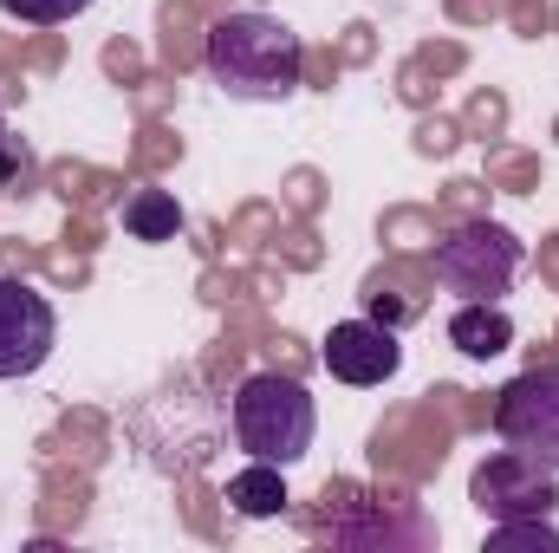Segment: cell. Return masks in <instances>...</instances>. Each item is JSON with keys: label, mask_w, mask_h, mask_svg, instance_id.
Instances as JSON below:
<instances>
[{"label": "cell", "mask_w": 559, "mask_h": 553, "mask_svg": "<svg viewBox=\"0 0 559 553\" xmlns=\"http://www.w3.org/2000/svg\"><path fill=\"white\" fill-rule=\"evenodd\" d=\"M202 66L235 105H286L306 79V46L274 13H222L209 26Z\"/></svg>", "instance_id": "cell-1"}, {"label": "cell", "mask_w": 559, "mask_h": 553, "mask_svg": "<svg viewBox=\"0 0 559 553\" xmlns=\"http://www.w3.org/2000/svg\"><path fill=\"white\" fill-rule=\"evenodd\" d=\"M312 436H319V404L306 398L299 378H280V372L241 378V391H235V443L254 462L293 469V462L312 456Z\"/></svg>", "instance_id": "cell-2"}, {"label": "cell", "mask_w": 559, "mask_h": 553, "mask_svg": "<svg viewBox=\"0 0 559 553\" xmlns=\"http://www.w3.org/2000/svg\"><path fill=\"white\" fill-rule=\"evenodd\" d=\"M429 268H436V286L455 293V299H501L527 268V248L501 222H462L455 235L436 242Z\"/></svg>", "instance_id": "cell-3"}, {"label": "cell", "mask_w": 559, "mask_h": 553, "mask_svg": "<svg viewBox=\"0 0 559 553\" xmlns=\"http://www.w3.org/2000/svg\"><path fill=\"white\" fill-rule=\"evenodd\" d=\"M495 436L501 449L540 462L559 475V365H534L495 398Z\"/></svg>", "instance_id": "cell-4"}, {"label": "cell", "mask_w": 559, "mask_h": 553, "mask_svg": "<svg viewBox=\"0 0 559 553\" xmlns=\"http://www.w3.org/2000/svg\"><path fill=\"white\" fill-rule=\"evenodd\" d=\"M59 345V313L33 280L0 274V385L7 378H33Z\"/></svg>", "instance_id": "cell-5"}, {"label": "cell", "mask_w": 559, "mask_h": 553, "mask_svg": "<svg viewBox=\"0 0 559 553\" xmlns=\"http://www.w3.org/2000/svg\"><path fill=\"white\" fill-rule=\"evenodd\" d=\"M468 495H475V508H481L488 521L554 515L559 508V475L554 469H540V462H527V456H514V449H501V456H488V462L475 469Z\"/></svg>", "instance_id": "cell-6"}, {"label": "cell", "mask_w": 559, "mask_h": 553, "mask_svg": "<svg viewBox=\"0 0 559 553\" xmlns=\"http://www.w3.org/2000/svg\"><path fill=\"white\" fill-rule=\"evenodd\" d=\"M325 372L352 391H371V385H391L404 372V345H397V326L384 319H338L325 332Z\"/></svg>", "instance_id": "cell-7"}, {"label": "cell", "mask_w": 559, "mask_h": 553, "mask_svg": "<svg viewBox=\"0 0 559 553\" xmlns=\"http://www.w3.org/2000/svg\"><path fill=\"white\" fill-rule=\"evenodd\" d=\"M449 345L462 352V358H501L508 345H514V319H508V306L501 299H462L455 313H449Z\"/></svg>", "instance_id": "cell-8"}, {"label": "cell", "mask_w": 559, "mask_h": 553, "mask_svg": "<svg viewBox=\"0 0 559 553\" xmlns=\"http://www.w3.org/2000/svg\"><path fill=\"white\" fill-rule=\"evenodd\" d=\"M228 508L241 521H274V515H286V469L280 462H248L241 475H228Z\"/></svg>", "instance_id": "cell-9"}, {"label": "cell", "mask_w": 559, "mask_h": 553, "mask_svg": "<svg viewBox=\"0 0 559 553\" xmlns=\"http://www.w3.org/2000/svg\"><path fill=\"white\" fill-rule=\"evenodd\" d=\"M124 235L143 242V248H163L182 235V202L169 189H131L124 196Z\"/></svg>", "instance_id": "cell-10"}, {"label": "cell", "mask_w": 559, "mask_h": 553, "mask_svg": "<svg viewBox=\"0 0 559 553\" xmlns=\"http://www.w3.org/2000/svg\"><path fill=\"white\" fill-rule=\"evenodd\" d=\"M514 548H547V553H559V528H554V515L488 521V553H514Z\"/></svg>", "instance_id": "cell-11"}, {"label": "cell", "mask_w": 559, "mask_h": 553, "mask_svg": "<svg viewBox=\"0 0 559 553\" xmlns=\"http://www.w3.org/2000/svg\"><path fill=\"white\" fill-rule=\"evenodd\" d=\"M0 13L20 26H66L79 13H92V0H0Z\"/></svg>", "instance_id": "cell-12"}, {"label": "cell", "mask_w": 559, "mask_h": 553, "mask_svg": "<svg viewBox=\"0 0 559 553\" xmlns=\"http://www.w3.org/2000/svg\"><path fill=\"white\" fill-rule=\"evenodd\" d=\"M0 143H7V111H0Z\"/></svg>", "instance_id": "cell-13"}]
</instances>
